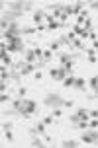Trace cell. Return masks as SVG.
<instances>
[{"label":"cell","mask_w":98,"mask_h":148,"mask_svg":"<svg viewBox=\"0 0 98 148\" xmlns=\"http://www.w3.org/2000/svg\"><path fill=\"white\" fill-rule=\"evenodd\" d=\"M35 111H38V101H35V99L18 97V99L12 101V113H18V115H22L24 119H30Z\"/></svg>","instance_id":"1"},{"label":"cell","mask_w":98,"mask_h":148,"mask_svg":"<svg viewBox=\"0 0 98 148\" xmlns=\"http://www.w3.org/2000/svg\"><path fill=\"white\" fill-rule=\"evenodd\" d=\"M81 142L83 144H96L98 142V129H86V131H83Z\"/></svg>","instance_id":"2"},{"label":"cell","mask_w":98,"mask_h":148,"mask_svg":"<svg viewBox=\"0 0 98 148\" xmlns=\"http://www.w3.org/2000/svg\"><path fill=\"white\" fill-rule=\"evenodd\" d=\"M63 97H61V94H47L45 96V99H43V103L47 105V107H63Z\"/></svg>","instance_id":"3"},{"label":"cell","mask_w":98,"mask_h":148,"mask_svg":"<svg viewBox=\"0 0 98 148\" xmlns=\"http://www.w3.org/2000/svg\"><path fill=\"white\" fill-rule=\"evenodd\" d=\"M14 68H20V76H30V74H33L35 70H39L35 64H31V62H16Z\"/></svg>","instance_id":"4"},{"label":"cell","mask_w":98,"mask_h":148,"mask_svg":"<svg viewBox=\"0 0 98 148\" xmlns=\"http://www.w3.org/2000/svg\"><path fill=\"white\" fill-rule=\"evenodd\" d=\"M49 76H51V80H55V82H63L69 76V72L63 66H57V68H51V70H49Z\"/></svg>","instance_id":"5"},{"label":"cell","mask_w":98,"mask_h":148,"mask_svg":"<svg viewBox=\"0 0 98 148\" xmlns=\"http://www.w3.org/2000/svg\"><path fill=\"white\" fill-rule=\"evenodd\" d=\"M2 131H4V136H6L8 142H14V133H12V123L10 121H4L2 123Z\"/></svg>","instance_id":"6"},{"label":"cell","mask_w":98,"mask_h":148,"mask_svg":"<svg viewBox=\"0 0 98 148\" xmlns=\"http://www.w3.org/2000/svg\"><path fill=\"white\" fill-rule=\"evenodd\" d=\"M73 60H75V55H71V53H59V62H61V66H65V64L73 62Z\"/></svg>","instance_id":"7"},{"label":"cell","mask_w":98,"mask_h":148,"mask_svg":"<svg viewBox=\"0 0 98 148\" xmlns=\"http://www.w3.org/2000/svg\"><path fill=\"white\" fill-rule=\"evenodd\" d=\"M45 123H43V121H38V123H35V127H33V129H31V134H41V136H43V134H47L45 133Z\"/></svg>","instance_id":"8"},{"label":"cell","mask_w":98,"mask_h":148,"mask_svg":"<svg viewBox=\"0 0 98 148\" xmlns=\"http://www.w3.org/2000/svg\"><path fill=\"white\" fill-rule=\"evenodd\" d=\"M45 25H47V29H49V31H57V29H61V27H65V23H61L59 20H49Z\"/></svg>","instance_id":"9"},{"label":"cell","mask_w":98,"mask_h":148,"mask_svg":"<svg viewBox=\"0 0 98 148\" xmlns=\"http://www.w3.org/2000/svg\"><path fill=\"white\" fill-rule=\"evenodd\" d=\"M75 115L79 117V121H88V119H90V115H88V109H84V107H79V109L75 111Z\"/></svg>","instance_id":"10"},{"label":"cell","mask_w":98,"mask_h":148,"mask_svg":"<svg viewBox=\"0 0 98 148\" xmlns=\"http://www.w3.org/2000/svg\"><path fill=\"white\" fill-rule=\"evenodd\" d=\"M45 18H47V14L43 10H35V12H33V22L38 23V25H41V22H43Z\"/></svg>","instance_id":"11"},{"label":"cell","mask_w":98,"mask_h":148,"mask_svg":"<svg viewBox=\"0 0 98 148\" xmlns=\"http://www.w3.org/2000/svg\"><path fill=\"white\" fill-rule=\"evenodd\" d=\"M0 59H2V64H4V66H14V62H12V57H10L6 51H0Z\"/></svg>","instance_id":"12"},{"label":"cell","mask_w":98,"mask_h":148,"mask_svg":"<svg viewBox=\"0 0 98 148\" xmlns=\"http://www.w3.org/2000/svg\"><path fill=\"white\" fill-rule=\"evenodd\" d=\"M84 88H86V80H84L83 76H76V80H75V90H76V92H84Z\"/></svg>","instance_id":"13"},{"label":"cell","mask_w":98,"mask_h":148,"mask_svg":"<svg viewBox=\"0 0 98 148\" xmlns=\"http://www.w3.org/2000/svg\"><path fill=\"white\" fill-rule=\"evenodd\" d=\"M26 53V59H24V62H31V64H35V60H38V57H35V53H33V49H28Z\"/></svg>","instance_id":"14"},{"label":"cell","mask_w":98,"mask_h":148,"mask_svg":"<svg viewBox=\"0 0 98 148\" xmlns=\"http://www.w3.org/2000/svg\"><path fill=\"white\" fill-rule=\"evenodd\" d=\"M75 80H76L75 74H69L67 78L63 80V86H65V88H75Z\"/></svg>","instance_id":"15"},{"label":"cell","mask_w":98,"mask_h":148,"mask_svg":"<svg viewBox=\"0 0 98 148\" xmlns=\"http://www.w3.org/2000/svg\"><path fill=\"white\" fill-rule=\"evenodd\" d=\"M61 47H63V41H61V39H55V41H51V43H49V51H59Z\"/></svg>","instance_id":"16"},{"label":"cell","mask_w":98,"mask_h":148,"mask_svg":"<svg viewBox=\"0 0 98 148\" xmlns=\"http://www.w3.org/2000/svg\"><path fill=\"white\" fill-rule=\"evenodd\" d=\"M79 144H81V142H79V140H73V138H69V140H63V142H61V146H65V148H76Z\"/></svg>","instance_id":"17"},{"label":"cell","mask_w":98,"mask_h":148,"mask_svg":"<svg viewBox=\"0 0 98 148\" xmlns=\"http://www.w3.org/2000/svg\"><path fill=\"white\" fill-rule=\"evenodd\" d=\"M38 31V27H22V35H35Z\"/></svg>","instance_id":"18"},{"label":"cell","mask_w":98,"mask_h":148,"mask_svg":"<svg viewBox=\"0 0 98 148\" xmlns=\"http://www.w3.org/2000/svg\"><path fill=\"white\" fill-rule=\"evenodd\" d=\"M88 84H90L92 90H98V74H96V76H92L90 80H88Z\"/></svg>","instance_id":"19"},{"label":"cell","mask_w":98,"mask_h":148,"mask_svg":"<svg viewBox=\"0 0 98 148\" xmlns=\"http://www.w3.org/2000/svg\"><path fill=\"white\" fill-rule=\"evenodd\" d=\"M30 144H31V146H33V148H41V146H43V144H45V142L41 140V138H33V140H31Z\"/></svg>","instance_id":"20"},{"label":"cell","mask_w":98,"mask_h":148,"mask_svg":"<svg viewBox=\"0 0 98 148\" xmlns=\"http://www.w3.org/2000/svg\"><path fill=\"white\" fill-rule=\"evenodd\" d=\"M0 101H2V103H10V101H12V97L8 96L6 92H2V94H0Z\"/></svg>","instance_id":"21"},{"label":"cell","mask_w":98,"mask_h":148,"mask_svg":"<svg viewBox=\"0 0 98 148\" xmlns=\"http://www.w3.org/2000/svg\"><path fill=\"white\" fill-rule=\"evenodd\" d=\"M75 127H76V129H81V131H86V129H88V121H79Z\"/></svg>","instance_id":"22"},{"label":"cell","mask_w":98,"mask_h":148,"mask_svg":"<svg viewBox=\"0 0 98 148\" xmlns=\"http://www.w3.org/2000/svg\"><path fill=\"white\" fill-rule=\"evenodd\" d=\"M33 53H35V57H38V59L43 60V53H45V51H43L41 47H33Z\"/></svg>","instance_id":"23"},{"label":"cell","mask_w":98,"mask_h":148,"mask_svg":"<svg viewBox=\"0 0 98 148\" xmlns=\"http://www.w3.org/2000/svg\"><path fill=\"white\" fill-rule=\"evenodd\" d=\"M53 117L55 119H61L63 117V109H61V107H55V109H53V113H51Z\"/></svg>","instance_id":"24"},{"label":"cell","mask_w":98,"mask_h":148,"mask_svg":"<svg viewBox=\"0 0 98 148\" xmlns=\"http://www.w3.org/2000/svg\"><path fill=\"white\" fill-rule=\"evenodd\" d=\"M88 129H98V119H88Z\"/></svg>","instance_id":"25"},{"label":"cell","mask_w":98,"mask_h":148,"mask_svg":"<svg viewBox=\"0 0 98 148\" xmlns=\"http://www.w3.org/2000/svg\"><path fill=\"white\" fill-rule=\"evenodd\" d=\"M83 29H84L83 25H76V23L73 25V31H75V35H81V33H83Z\"/></svg>","instance_id":"26"},{"label":"cell","mask_w":98,"mask_h":148,"mask_svg":"<svg viewBox=\"0 0 98 148\" xmlns=\"http://www.w3.org/2000/svg\"><path fill=\"white\" fill-rule=\"evenodd\" d=\"M26 94H28V88H18V97H26Z\"/></svg>","instance_id":"27"},{"label":"cell","mask_w":98,"mask_h":148,"mask_svg":"<svg viewBox=\"0 0 98 148\" xmlns=\"http://www.w3.org/2000/svg\"><path fill=\"white\" fill-rule=\"evenodd\" d=\"M88 62H90V64H96L98 57H96V55H88Z\"/></svg>","instance_id":"28"},{"label":"cell","mask_w":98,"mask_h":148,"mask_svg":"<svg viewBox=\"0 0 98 148\" xmlns=\"http://www.w3.org/2000/svg\"><path fill=\"white\" fill-rule=\"evenodd\" d=\"M53 119H55L53 115H47V117L43 119V123H45V125H53Z\"/></svg>","instance_id":"29"},{"label":"cell","mask_w":98,"mask_h":148,"mask_svg":"<svg viewBox=\"0 0 98 148\" xmlns=\"http://www.w3.org/2000/svg\"><path fill=\"white\" fill-rule=\"evenodd\" d=\"M73 105H75L73 99H65V101H63V107H73Z\"/></svg>","instance_id":"30"},{"label":"cell","mask_w":98,"mask_h":148,"mask_svg":"<svg viewBox=\"0 0 98 148\" xmlns=\"http://www.w3.org/2000/svg\"><path fill=\"white\" fill-rule=\"evenodd\" d=\"M88 115H90V119H98V109H90Z\"/></svg>","instance_id":"31"},{"label":"cell","mask_w":98,"mask_h":148,"mask_svg":"<svg viewBox=\"0 0 98 148\" xmlns=\"http://www.w3.org/2000/svg\"><path fill=\"white\" fill-rule=\"evenodd\" d=\"M33 78H35V80H41V78H43V74L39 72V70H35V72H33Z\"/></svg>","instance_id":"32"},{"label":"cell","mask_w":98,"mask_h":148,"mask_svg":"<svg viewBox=\"0 0 98 148\" xmlns=\"http://www.w3.org/2000/svg\"><path fill=\"white\" fill-rule=\"evenodd\" d=\"M90 8L92 10H98V2H90Z\"/></svg>","instance_id":"33"},{"label":"cell","mask_w":98,"mask_h":148,"mask_svg":"<svg viewBox=\"0 0 98 148\" xmlns=\"http://www.w3.org/2000/svg\"><path fill=\"white\" fill-rule=\"evenodd\" d=\"M92 97H94V99H98V90L94 92V96H92Z\"/></svg>","instance_id":"34"},{"label":"cell","mask_w":98,"mask_h":148,"mask_svg":"<svg viewBox=\"0 0 98 148\" xmlns=\"http://www.w3.org/2000/svg\"><path fill=\"white\" fill-rule=\"evenodd\" d=\"M96 146H98V142H96Z\"/></svg>","instance_id":"35"},{"label":"cell","mask_w":98,"mask_h":148,"mask_svg":"<svg viewBox=\"0 0 98 148\" xmlns=\"http://www.w3.org/2000/svg\"><path fill=\"white\" fill-rule=\"evenodd\" d=\"M96 55H98V51H96Z\"/></svg>","instance_id":"36"}]
</instances>
